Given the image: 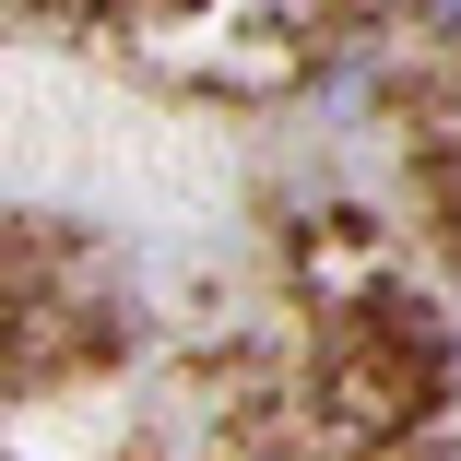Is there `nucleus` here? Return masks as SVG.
<instances>
[{"label":"nucleus","instance_id":"obj_1","mask_svg":"<svg viewBox=\"0 0 461 461\" xmlns=\"http://www.w3.org/2000/svg\"><path fill=\"white\" fill-rule=\"evenodd\" d=\"M414 13H426V24H438V36H461V0H414Z\"/></svg>","mask_w":461,"mask_h":461}]
</instances>
